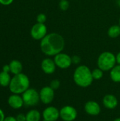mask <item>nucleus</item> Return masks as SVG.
Returning <instances> with one entry per match:
<instances>
[{"mask_svg":"<svg viewBox=\"0 0 120 121\" xmlns=\"http://www.w3.org/2000/svg\"><path fill=\"white\" fill-rule=\"evenodd\" d=\"M64 48V38L57 33L47 34L40 42L41 51L47 56L57 55L63 50Z\"/></svg>","mask_w":120,"mask_h":121,"instance_id":"obj_1","label":"nucleus"},{"mask_svg":"<svg viewBox=\"0 0 120 121\" xmlns=\"http://www.w3.org/2000/svg\"><path fill=\"white\" fill-rule=\"evenodd\" d=\"M73 78L75 84L82 88L88 87L93 81L92 72L86 65L79 66L74 72Z\"/></svg>","mask_w":120,"mask_h":121,"instance_id":"obj_2","label":"nucleus"},{"mask_svg":"<svg viewBox=\"0 0 120 121\" xmlns=\"http://www.w3.org/2000/svg\"><path fill=\"white\" fill-rule=\"evenodd\" d=\"M8 86L12 94H22L30 88V79L26 74L20 73L11 78Z\"/></svg>","mask_w":120,"mask_h":121,"instance_id":"obj_3","label":"nucleus"},{"mask_svg":"<svg viewBox=\"0 0 120 121\" xmlns=\"http://www.w3.org/2000/svg\"><path fill=\"white\" fill-rule=\"evenodd\" d=\"M97 63L98 68L103 72L110 71L117 63L116 56L110 52H104L99 55Z\"/></svg>","mask_w":120,"mask_h":121,"instance_id":"obj_4","label":"nucleus"},{"mask_svg":"<svg viewBox=\"0 0 120 121\" xmlns=\"http://www.w3.org/2000/svg\"><path fill=\"white\" fill-rule=\"evenodd\" d=\"M22 98L24 102V105L27 106H35L40 101L39 92L33 88H29L24 93L22 94Z\"/></svg>","mask_w":120,"mask_h":121,"instance_id":"obj_5","label":"nucleus"},{"mask_svg":"<svg viewBox=\"0 0 120 121\" xmlns=\"http://www.w3.org/2000/svg\"><path fill=\"white\" fill-rule=\"evenodd\" d=\"M78 116L76 109L71 106H64L59 110V116L63 121H74Z\"/></svg>","mask_w":120,"mask_h":121,"instance_id":"obj_6","label":"nucleus"},{"mask_svg":"<svg viewBox=\"0 0 120 121\" xmlns=\"http://www.w3.org/2000/svg\"><path fill=\"white\" fill-rule=\"evenodd\" d=\"M39 94L40 101L46 105L51 104L54 99V90L50 86L42 87L40 89Z\"/></svg>","mask_w":120,"mask_h":121,"instance_id":"obj_7","label":"nucleus"},{"mask_svg":"<svg viewBox=\"0 0 120 121\" xmlns=\"http://www.w3.org/2000/svg\"><path fill=\"white\" fill-rule=\"evenodd\" d=\"M54 61L56 64V66L60 69H67L72 64L71 57L65 53H59L54 56Z\"/></svg>","mask_w":120,"mask_h":121,"instance_id":"obj_8","label":"nucleus"},{"mask_svg":"<svg viewBox=\"0 0 120 121\" xmlns=\"http://www.w3.org/2000/svg\"><path fill=\"white\" fill-rule=\"evenodd\" d=\"M30 35L35 40H42L47 35V27L44 23H37L33 26Z\"/></svg>","mask_w":120,"mask_h":121,"instance_id":"obj_9","label":"nucleus"},{"mask_svg":"<svg viewBox=\"0 0 120 121\" xmlns=\"http://www.w3.org/2000/svg\"><path fill=\"white\" fill-rule=\"evenodd\" d=\"M43 121H57L59 116V110L54 106H48L44 109L42 113Z\"/></svg>","mask_w":120,"mask_h":121,"instance_id":"obj_10","label":"nucleus"},{"mask_svg":"<svg viewBox=\"0 0 120 121\" xmlns=\"http://www.w3.org/2000/svg\"><path fill=\"white\" fill-rule=\"evenodd\" d=\"M85 112L91 116H96L100 114L101 107L98 103L95 101H88L84 105Z\"/></svg>","mask_w":120,"mask_h":121,"instance_id":"obj_11","label":"nucleus"},{"mask_svg":"<svg viewBox=\"0 0 120 121\" xmlns=\"http://www.w3.org/2000/svg\"><path fill=\"white\" fill-rule=\"evenodd\" d=\"M8 104L13 109H20L24 105L22 96H20V94H13L8 99Z\"/></svg>","mask_w":120,"mask_h":121,"instance_id":"obj_12","label":"nucleus"},{"mask_svg":"<svg viewBox=\"0 0 120 121\" xmlns=\"http://www.w3.org/2000/svg\"><path fill=\"white\" fill-rule=\"evenodd\" d=\"M56 64L50 58H45L41 62V69L47 74H52L55 72Z\"/></svg>","mask_w":120,"mask_h":121,"instance_id":"obj_13","label":"nucleus"},{"mask_svg":"<svg viewBox=\"0 0 120 121\" xmlns=\"http://www.w3.org/2000/svg\"><path fill=\"white\" fill-rule=\"evenodd\" d=\"M103 104L108 109H115L118 106V99L112 94H107L103 99Z\"/></svg>","mask_w":120,"mask_h":121,"instance_id":"obj_14","label":"nucleus"},{"mask_svg":"<svg viewBox=\"0 0 120 121\" xmlns=\"http://www.w3.org/2000/svg\"><path fill=\"white\" fill-rule=\"evenodd\" d=\"M9 67H10V72L12 73L13 75L22 73L23 65L19 60H11L9 63Z\"/></svg>","mask_w":120,"mask_h":121,"instance_id":"obj_15","label":"nucleus"},{"mask_svg":"<svg viewBox=\"0 0 120 121\" xmlns=\"http://www.w3.org/2000/svg\"><path fill=\"white\" fill-rule=\"evenodd\" d=\"M26 121H40L42 115L36 109H32L26 113Z\"/></svg>","mask_w":120,"mask_h":121,"instance_id":"obj_16","label":"nucleus"},{"mask_svg":"<svg viewBox=\"0 0 120 121\" xmlns=\"http://www.w3.org/2000/svg\"><path fill=\"white\" fill-rule=\"evenodd\" d=\"M110 78L115 83L120 82V65H115L110 70Z\"/></svg>","mask_w":120,"mask_h":121,"instance_id":"obj_17","label":"nucleus"},{"mask_svg":"<svg viewBox=\"0 0 120 121\" xmlns=\"http://www.w3.org/2000/svg\"><path fill=\"white\" fill-rule=\"evenodd\" d=\"M11 78L8 72L1 71L0 72V85L3 87H6L9 86Z\"/></svg>","mask_w":120,"mask_h":121,"instance_id":"obj_18","label":"nucleus"},{"mask_svg":"<svg viewBox=\"0 0 120 121\" xmlns=\"http://www.w3.org/2000/svg\"><path fill=\"white\" fill-rule=\"evenodd\" d=\"M108 35L110 38H115L120 35V26L115 25L111 26L108 30Z\"/></svg>","mask_w":120,"mask_h":121,"instance_id":"obj_19","label":"nucleus"},{"mask_svg":"<svg viewBox=\"0 0 120 121\" xmlns=\"http://www.w3.org/2000/svg\"><path fill=\"white\" fill-rule=\"evenodd\" d=\"M92 76H93V79L99 80V79H102L103 77V71L102 69H100V68L94 69L92 71Z\"/></svg>","mask_w":120,"mask_h":121,"instance_id":"obj_20","label":"nucleus"},{"mask_svg":"<svg viewBox=\"0 0 120 121\" xmlns=\"http://www.w3.org/2000/svg\"><path fill=\"white\" fill-rule=\"evenodd\" d=\"M50 86L52 89H53L54 91L58 89L59 88V86H60V82H59V80H58V79H53V80H52L50 84Z\"/></svg>","mask_w":120,"mask_h":121,"instance_id":"obj_21","label":"nucleus"},{"mask_svg":"<svg viewBox=\"0 0 120 121\" xmlns=\"http://www.w3.org/2000/svg\"><path fill=\"white\" fill-rule=\"evenodd\" d=\"M69 7V3L67 0H61L59 2V8L62 11H66Z\"/></svg>","mask_w":120,"mask_h":121,"instance_id":"obj_22","label":"nucleus"},{"mask_svg":"<svg viewBox=\"0 0 120 121\" xmlns=\"http://www.w3.org/2000/svg\"><path fill=\"white\" fill-rule=\"evenodd\" d=\"M47 20V17L44 13H40L37 15V23H44Z\"/></svg>","mask_w":120,"mask_h":121,"instance_id":"obj_23","label":"nucleus"},{"mask_svg":"<svg viewBox=\"0 0 120 121\" xmlns=\"http://www.w3.org/2000/svg\"><path fill=\"white\" fill-rule=\"evenodd\" d=\"M17 121H26V116L23 113H19L16 117Z\"/></svg>","mask_w":120,"mask_h":121,"instance_id":"obj_24","label":"nucleus"},{"mask_svg":"<svg viewBox=\"0 0 120 121\" xmlns=\"http://www.w3.org/2000/svg\"><path fill=\"white\" fill-rule=\"evenodd\" d=\"M13 0H0V4L4 6H8L13 3Z\"/></svg>","mask_w":120,"mask_h":121,"instance_id":"obj_25","label":"nucleus"},{"mask_svg":"<svg viewBox=\"0 0 120 121\" xmlns=\"http://www.w3.org/2000/svg\"><path fill=\"white\" fill-rule=\"evenodd\" d=\"M71 60H72V63H74V64H79L80 62H81V59L79 56H73V57H71Z\"/></svg>","mask_w":120,"mask_h":121,"instance_id":"obj_26","label":"nucleus"},{"mask_svg":"<svg viewBox=\"0 0 120 121\" xmlns=\"http://www.w3.org/2000/svg\"><path fill=\"white\" fill-rule=\"evenodd\" d=\"M2 71L3 72H5L9 73L10 72V67H9V65H4L3 67H2Z\"/></svg>","mask_w":120,"mask_h":121,"instance_id":"obj_27","label":"nucleus"},{"mask_svg":"<svg viewBox=\"0 0 120 121\" xmlns=\"http://www.w3.org/2000/svg\"><path fill=\"white\" fill-rule=\"evenodd\" d=\"M4 121H16V117H13V116H7L5 118Z\"/></svg>","mask_w":120,"mask_h":121,"instance_id":"obj_28","label":"nucleus"},{"mask_svg":"<svg viewBox=\"0 0 120 121\" xmlns=\"http://www.w3.org/2000/svg\"><path fill=\"white\" fill-rule=\"evenodd\" d=\"M5 115H4V111L0 108V121H4L5 119Z\"/></svg>","mask_w":120,"mask_h":121,"instance_id":"obj_29","label":"nucleus"},{"mask_svg":"<svg viewBox=\"0 0 120 121\" xmlns=\"http://www.w3.org/2000/svg\"><path fill=\"white\" fill-rule=\"evenodd\" d=\"M116 61H117V63H118V65H120V52L116 56Z\"/></svg>","mask_w":120,"mask_h":121,"instance_id":"obj_30","label":"nucleus"},{"mask_svg":"<svg viewBox=\"0 0 120 121\" xmlns=\"http://www.w3.org/2000/svg\"><path fill=\"white\" fill-rule=\"evenodd\" d=\"M113 121H120V118H116V119H115Z\"/></svg>","mask_w":120,"mask_h":121,"instance_id":"obj_31","label":"nucleus"},{"mask_svg":"<svg viewBox=\"0 0 120 121\" xmlns=\"http://www.w3.org/2000/svg\"><path fill=\"white\" fill-rule=\"evenodd\" d=\"M117 4H118V5L120 6V0H117Z\"/></svg>","mask_w":120,"mask_h":121,"instance_id":"obj_32","label":"nucleus"},{"mask_svg":"<svg viewBox=\"0 0 120 121\" xmlns=\"http://www.w3.org/2000/svg\"></svg>","mask_w":120,"mask_h":121,"instance_id":"obj_33","label":"nucleus"}]
</instances>
